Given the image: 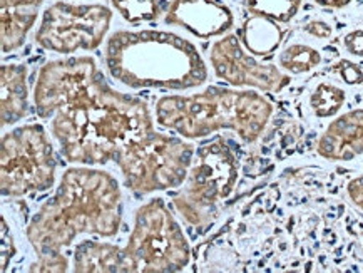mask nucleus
Here are the masks:
<instances>
[{
    "instance_id": "nucleus-1",
    "label": "nucleus",
    "mask_w": 363,
    "mask_h": 273,
    "mask_svg": "<svg viewBox=\"0 0 363 273\" xmlns=\"http://www.w3.org/2000/svg\"><path fill=\"white\" fill-rule=\"evenodd\" d=\"M32 97L35 114L50 119L60 155L72 165L109 163L121 147L155 131L149 106L116 91L92 55L45 62Z\"/></svg>"
},
{
    "instance_id": "nucleus-2",
    "label": "nucleus",
    "mask_w": 363,
    "mask_h": 273,
    "mask_svg": "<svg viewBox=\"0 0 363 273\" xmlns=\"http://www.w3.org/2000/svg\"><path fill=\"white\" fill-rule=\"evenodd\" d=\"M121 200L118 179L108 171L82 165L64 171L57 191L27 225V240L37 253L29 272H67L69 258L62 250L79 235L116 237L123 221Z\"/></svg>"
},
{
    "instance_id": "nucleus-3",
    "label": "nucleus",
    "mask_w": 363,
    "mask_h": 273,
    "mask_svg": "<svg viewBox=\"0 0 363 273\" xmlns=\"http://www.w3.org/2000/svg\"><path fill=\"white\" fill-rule=\"evenodd\" d=\"M109 76L129 89L186 91L208 81V66L191 40L166 30H116L106 40Z\"/></svg>"
},
{
    "instance_id": "nucleus-4",
    "label": "nucleus",
    "mask_w": 363,
    "mask_h": 273,
    "mask_svg": "<svg viewBox=\"0 0 363 273\" xmlns=\"http://www.w3.org/2000/svg\"><path fill=\"white\" fill-rule=\"evenodd\" d=\"M156 123L184 140H203L223 129L238 134L245 145L258 141L273 116V104L251 89L211 86L201 92L162 96Z\"/></svg>"
},
{
    "instance_id": "nucleus-5",
    "label": "nucleus",
    "mask_w": 363,
    "mask_h": 273,
    "mask_svg": "<svg viewBox=\"0 0 363 273\" xmlns=\"http://www.w3.org/2000/svg\"><path fill=\"white\" fill-rule=\"evenodd\" d=\"M191 262V247L162 198H152L134 213L123 247L124 273H174Z\"/></svg>"
},
{
    "instance_id": "nucleus-6",
    "label": "nucleus",
    "mask_w": 363,
    "mask_h": 273,
    "mask_svg": "<svg viewBox=\"0 0 363 273\" xmlns=\"http://www.w3.org/2000/svg\"><path fill=\"white\" fill-rule=\"evenodd\" d=\"M240 177V160L223 136L201 143L194 151L183 189L173 205L184 223L206 228L218 215V205L233 193Z\"/></svg>"
},
{
    "instance_id": "nucleus-7",
    "label": "nucleus",
    "mask_w": 363,
    "mask_h": 273,
    "mask_svg": "<svg viewBox=\"0 0 363 273\" xmlns=\"http://www.w3.org/2000/svg\"><path fill=\"white\" fill-rule=\"evenodd\" d=\"M194 147L184 138L155 131L128 143L114 163L123 174L124 186L138 196L183 186L188 178Z\"/></svg>"
},
{
    "instance_id": "nucleus-8",
    "label": "nucleus",
    "mask_w": 363,
    "mask_h": 273,
    "mask_svg": "<svg viewBox=\"0 0 363 273\" xmlns=\"http://www.w3.org/2000/svg\"><path fill=\"white\" fill-rule=\"evenodd\" d=\"M54 147L42 124H22L2 136L0 145V191L21 198L49 191L55 184Z\"/></svg>"
},
{
    "instance_id": "nucleus-9",
    "label": "nucleus",
    "mask_w": 363,
    "mask_h": 273,
    "mask_svg": "<svg viewBox=\"0 0 363 273\" xmlns=\"http://www.w3.org/2000/svg\"><path fill=\"white\" fill-rule=\"evenodd\" d=\"M113 11L104 4H76L57 0L42 12L35 43L55 54L96 50L106 39Z\"/></svg>"
},
{
    "instance_id": "nucleus-10",
    "label": "nucleus",
    "mask_w": 363,
    "mask_h": 273,
    "mask_svg": "<svg viewBox=\"0 0 363 273\" xmlns=\"http://www.w3.org/2000/svg\"><path fill=\"white\" fill-rule=\"evenodd\" d=\"M209 62L218 79L233 87H251L262 92H281L290 84V74L258 61L243 48L238 34H226L209 50Z\"/></svg>"
},
{
    "instance_id": "nucleus-11",
    "label": "nucleus",
    "mask_w": 363,
    "mask_h": 273,
    "mask_svg": "<svg viewBox=\"0 0 363 273\" xmlns=\"http://www.w3.org/2000/svg\"><path fill=\"white\" fill-rule=\"evenodd\" d=\"M164 24L206 40L226 35L235 26V13L221 0H171Z\"/></svg>"
},
{
    "instance_id": "nucleus-12",
    "label": "nucleus",
    "mask_w": 363,
    "mask_h": 273,
    "mask_svg": "<svg viewBox=\"0 0 363 273\" xmlns=\"http://www.w3.org/2000/svg\"><path fill=\"white\" fill-rule=\"evenodd\" d=\"M316 152L328 161H352L363 155V109L333 119L320 136Z\"/></svg>"
},
{
    "instance_id": "nucleus-13",
    "label": "nucleus",
    "mask_w": 363,
    "mask_h": 273,
    "mask_svg": "<svg viewBox=\"0 0 363 273\" xmlns=\"http://www.w3.org/2000/svg\"><path fill=\"white\" fill-rule=\"evenodd\" d=\"M44 0H0V43L2 54L16 52L34 29Z\"/></svg>"
},
{
    "instance_id": "nucleus-14",
    "label": "nucleus",
    "mask_w": 363,
    "mask_h": 273,
    "mask_svg": "<svg viewBox=\"0 0 363 273\" xmlns=\"http://www.w3.org/2000/svg\"><path fill=\"white\" fill-rule=\"evenodd\" d=\"M29 113V86L24 64L0 66V124L13 126Z\"/></svg>"
},
{
    "instance_id": "nucleus-15",
    "label": "nucleus",
    "mask_w": 363,
    "mask_h": 273,
    "mask_svg": "<svg viewBox=\"0 0 363 273\" xmlns=\"http://www.w3.org/2000/svg\"><path fill=\"white\" fill-rule=\"evenodd\" d=\"M238 37L250 54L259 59H268L280 49L285 39V30L281 29L280 22L258 16V13H251L241 24Z\"/></svg>"
},
{
    "instance_id": "nucleus-16",
    "label": "nucleus",
    "mask_w": 363,
    "mask_h": 273,
    "mask_svg": "<svg viewBox=\"0 0 363 273\" xmlns=\"http://www.w3.org/2000/svg\"><path fill=\"white\" fill-rule=\"evenodd\" d=\"M72 270L77 273H124L123 247L84 240L74 248Z\"/></svg>"
},
{
    "instance_id": "nucleus-17",
    "label": "nucleus",
    "mask_w": 363,
    "mask_h": 273,
    "mask_svg": "<svg viewBox=\"0 0 363 273\" xmlns=\"http://www.w3.org/2000/svg\"><path fill=\"white\" fill-rule=\"evenodd\" d=\"M111 7L128 24L141 26L157 21L162 13H166L169 2L166 0H111Z\"/></svg>"
},
{
    "instance_id": "nucleus-18",
    "label": "nucleus",
    "mask_w": 363,
    "mask_h": 273,
    "mask_svg": "<svg viewBox=\"0 0 363 273\" xmlns=\"http://www.w3.org/2000/svg\"><path fill=\"white\" fill-rule=\"evenodd\" d=\"M322 64V54L306 44H291L278 57V66L288 74H305Z\"/></svg>"
},
{
    "instance_id": "nucleus-19",
    "label": "nucleus",
    "mask_w": 363,
    "mask_h": 273,
    "mask_svg": "<svg viewBox=\"0 0 363 273\" xmlns=\"http://www.w3.org/2000/svg\"><path fill=\"white\" fill-rule=\"evenodd\" d=\"M345 101L347 92L342 87L330 84V82H320L310 96V108L316 118L327 119L337 116Z\"/></svg>"
},
{
    "instance_id": "nucleus-20",
    "label": "nucleus",
    "mask_w": 363,
    "mask_h": 273,
    "mask_svg": "<svg viewBox=\"0 0 363 273\" xmlns=\"http://www.w3.org/2000/svg\"><path fill=\"white\" fill-rule=\"evenodd\" d=\"M246 11L288 24L300 12L303 0H243Z\"/></svg>"
},
{
    "instance_id": "nucleus-21",
    "label": "nucleus",
    "mask_w": 363,
    "mask_h": 273,
    "mask_svg": "<svg viewBox=\"0 0 363 273\" xmlns=\"http://www.w3.org/2000/svg\"><path fill=\"white\" fill-rule=\"evenodd\" d=\"M332 72L345 82L347 86H360L363 82V69L358 64L348 61V59H340L332 66Z\"/></svg>"
},
{
    "instance_id": "nucleus-22",
    "label": "nucleus",
    "mask_w": 363,
    "mask_h": 273,
    "mask_svg": "<svg viewBox=\"0 0 363 273\" xmlns=\"http://www.w3.org/2000/svg\"><path fill=\"white\" fill-rule=\"evenodd\" d=\"M343 48L355 57H363V30L355 29L343 37Z\"/></svg>"
},
{
    "instance_id": "nucleus-23",
    "label": "nucleus",
    "mask_w": 363,
    "mask_h": 273,
    "mask_svg": "<svg viewBox=\"0 0 363 273\" xmlns=\"http://www.w3.org/2000/svg\"><path fill=\"white\" fill-rule=\"evenodd\" d=\"M303 30L308 35L315 37V39H330L333 35V27L328 22L320 21V18H313V21L306 22Z\"/></svg>"
},
{
    "instance_id": "nucleus-24",
    "label": "nucleus",
    "mask_w": 363,
    "mask_h": 273,
    "mask_svg": "<svg viewBox=\"0 0 363 273\" xmlns=\"http://www.w3.org/2000/svg\"><path fill=\"white\" fill-rule=\"evenodd\" d=\"M347 196L358 210L363 211V174L353 178L347 184Z\"/></svg>"
},
{
    "instance_id": "nucleus-25",
    "label": "nucleus",
    "mask_w": 363,
    "mask_h": 273,
    "mask_svg": "<svg viewBox=\"0 0 363 273\" xmlns=\"http://www.w3.org/2000/svg\"><path fill=\"white\" fill-rule=\"evenodd\" d=\"M13 253H16V247H13L11 233L7 231L6 218H2V272L7 270V265L12 260Z\"/></svg>"
},
{
    "instance_id": "nucleus-26",
    "label": "nucleus",
    "mask_w": 363,
    "mask_h": 273,
    "mask_svg": "<svg viewBox=\"0 0 363 273\" xmlns=\"http://www.w3.org/2000/svg\"><path fill=\"white\" fill-rule=\"evenodd\" d=\"M316 6L327 7V9H343L350 6L353 0H313Z\"/></svg>"
}]
</instances>
